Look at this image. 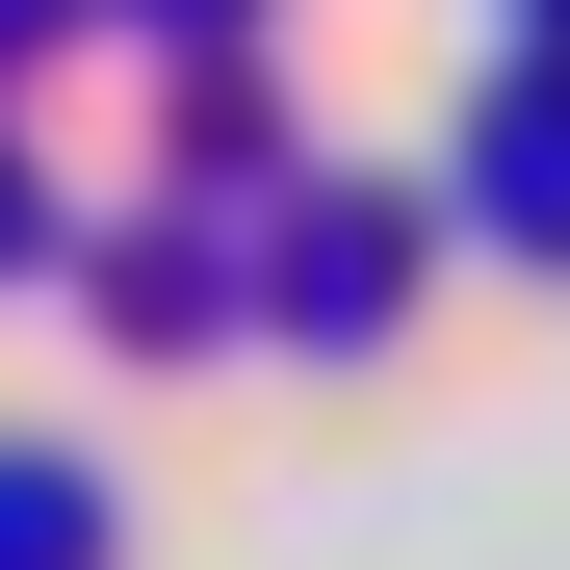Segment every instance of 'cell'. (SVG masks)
I'll return each mask as SVG.
<instances>
[{
	"label": "cell",
	"instance_id": "7a4b0ae2",
	"mask_svg": "<svg viewBox=\"0 0 570 570\" xmlns=\"http://www.w3.org/2000/svg\"><path fill=\"white\" fill-rule=\"evenodd\" d=\"M466 234H519V259H570V52H519L493 105H466Z\"/></svg>",
	"mask_w": 570,
	"mask_h": 570
},
{
	"label": "cell",
	"instance_id": "3957f363",
	"mask_svg": "<svg viewBox=\"0 0 570 570\" xmlns=\"http://www.w3.org/2000/svg\"><path fill=\"white\" fill-rule=\"evenodd\" d=\"M130 519H105V466H52V441H0V570H105Z\"/></svg>",
	"mask_w": 570,
	"mask_h": 570
},
{
	"label": "cell",
	"instance_id": "5b68a950",
	"mask_svg": "<svg viewBox=\"0 0 570 570\" xmlns=\"http://www.w3.org/2000/svg\"><path fill=\"white\" fill-rule=\"evenodd\" d=\"M0 259H27V156H0Z\"/></svg>",
	"mask_w": 570,
	"mask_h": 570
},
{
	"label": "cell",
	"instance_id": "8992f818",
	"mask_svg": "<svg viewBox=\"0 0 570 570\" xmlns=\"http://www.w3.org/2000/svg\"><path fill=\"white\" fill-rule=\"evenodd\" d=\"M156 27H259V0H156Z\"/></svg>",
	"mask_w": 570,
	"mask_h": 570
},
{
	"label": "cell",
	"instance_id": "277c9868",
	"mask_svg": "<svg viewBox=\"0 0 570 570\" xmlns=\"http://www.w3.org/2000/svg\"><path fill=\"white\" fill-rule=\"evenodd\" d=\"M493 27H519V52H570V0H493Z\"/></svg>",
	"mask_w": 570,
	"mask_h": 570
},
{
	"label": "cell",
	"instance_id": "6da1fadb",
	"mask_svg": "<svg viewBox=\"0 0 570 570\" xmlns=\"http://www.w3.org/2000/svg\"><path fill=\"white\" fill-rule=\"evenodd\" d=\"M259 312L363 363V337H390V312H415V208H285V234H259Z\"/></svg>",
	"mask_w": 570,
	"mask_h": 570
}]
</instances>
